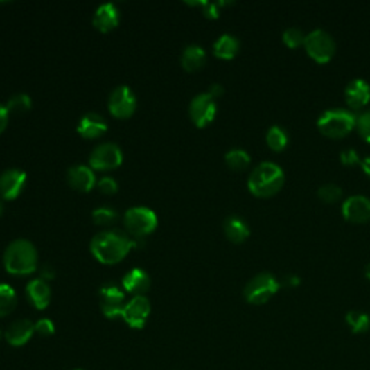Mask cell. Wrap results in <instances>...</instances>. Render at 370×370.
<instances>
[{
  "label": "cell",
  "instance_id": "1",
  "mask_svg": "<svg viewBox=\"0 0 370 370\" xmlns=\"http://www.w3.org/2000/svg\"><path fill=\"white\" fill-rule=\"evenodd\" d=\"M133 246L134 242L127 234L112 230L96 234L91 239L90 250L98 262L114 265L123 261Z\"/></svg>",
  "mask_w": 370,
  "mask_h": 370
},
{
  "label": "cell",
  "instance_id": "2",
  "mask_svg": "<svg viewBox=\"0 0 370 370\" xmlns=\"http://www.w3.org/2000/svg\"><path fill=\"white\" fill-rule=\"evenodd\" d=\"M285 184L283 170L274 162H261L247 178L249 191L261 198L275 195Z\"/></svg>",
  "mask_w": 370,
  "mask_h": 370
},
{
  "label": "cell",
  "instance_id": "3",
  "mask_svg": "<svg viewBox=\"0 0 370 370\" xmlns=\"http://www.w3.org/2000/svg\"><path fill=\"white\" fill-rule=\"evenodd\" d=\"M3 263L6 271L13 275H28L38 266L37 249L29 240L18 239L9 243L5 250Z\"/></svg>",
  "mask_w": 370,
  "mask_h": 370
},
{
  "label": "cell",
  "instance_id": "4",
  "mask_svg": "<svg viewBox=\"0 0 370 370\" xmlns=\"http://www.w3.org/2000/svg\"><path fill=\"white\" fill-rule=\"evenodd\" d=\"M358 116L344 109H330L318 117L317 126L324 136L331 139L344 138L356 127Z\"/></svg>",
  "mask_w": 370,
  "mask_h": 370
},
{
  "label": "cell",
  "instance_id": "5",
  "mask_svg": "<svg viewBox=\"0 0 370 370\" xmlns=\"http://www.w3.org/2000/svg\"><path fill=\"white\" fill-rule=\"evenodd\" d=\"M281 288V282L275 275L269 272H261L252 278L243 290V297L254 306H262L271 299Z\"/></svg>",
  "mask_w": 370,
  "mask_h": 370
},
{
  "label": "cell",
  "instance_id": "6",
  "mask_svg": "<svg viewBox=\"0 0 370 370\" xmlns=\"http://www.w3.org/2000/svg\"><path fill=\"white\" fill-rule=\"evenodd\" d=\"M125 227L133 238H145L158 226L157 214L148 207H132L125 213Z\"/></svg>",
  "mask_w": 370,
  "mask_h": 370
},
{
  "label": "cell",
  "instance_id": "7",
  "mask_svg": "<svg viewBox=\"0 0 370 370\" xmlns=\"http://www.w3.org/2000/svg\"><path fill=\"white\" fill-rule=\"evenodd\" d=\"M306 51L317 62L326 64L335 54V41L324 29H315L306 37Z\"/></svg>",
  "mask_w": 370,
  "mask_h": 370
},
{
  "label": "cell",
  "instance_id": "8",
  "mask_svg": "<svg viewBox=\"0 0 370 370\" xmlns=\"http://www.w3.org/2000/svg\"><path fill=\"white\" fill-rule=\"evenodd\" d=\"M90 166L98 171H110L114 168L121 166L123 162L122 149L113 142L100 143L94 148L89 158Z\"/></svg>",
  "mask_w": 370,
  "mask_h": 370
},
{
  "label": "cell",
  "instance_id": "9",
  "mask_svg": "<svg viewBox=\"0 0 370 370\" xmlns=\"http://www.w3.org/2000/svg\"><path fill=\"white\" fill-rule=\"evenodd\" d=\"M136 96L127 86L116 87L109 98V110L117 119H127L136 110Z\"/></svg>",
  "mask_w": 370,
  "mask_h": 370
},
{
  "label": "cell",
  "instance_id": "10",
  "mask_svg": "<svg viewBox=\"0 0 370 370\" xmlns=\"http://www.w3.org/2000/svg\"><path fill=\"white\" fill-rule=\"evenodd\" d=\"M217 113L215 100L209 93L197 94L190 103V117L198 127H206L214 121Z\"/></svg>",
  "mask_w": 370,
  "mask_h": 370
},
{
  "label": "cell",
  "instance_id": "11",
  "mask_svg": "<svg viewBox=\"0 0 370 370\" xmlns=\"http://www.w3.org/2000/svg\"><path fill=\"white\" fill-rule=\"evenodd\" d=\"M149 314H150L149 299L145 295H138L133 297L129 302H126L122 317L129 327L141 330L145 327Z\"/></svg>",
  "mask_w": 370,
  "mask_h": 370
},
{
  "label": "cell",
  "instance_id": "12",
  "mask_svg": "<svg viewBox=\"0 0 370 370\" xmlns=\"http://www.w3.org/2000/svg\"><path fill=\"white\" fill-rule=\"evenodd\" d=\"M100 307L107 318H116L123 314L126 307L125 294L116 285L109 283L100 290Z\"/></svg>",
  "mask_w": 370,
  "mask_h": 370
},
{
  "label": "cell",
  "instance_id": "13",
  "mask_svg": "<svg viewBox=\"0 0 370 370\" xmlns=\"http://www.w3.org/2000/svg\"><path fill=\"white\" fill-rule=\"evenodd\" d=\"M342 211L347 222L359 224L367 223L370 222V198L364 195H351L343 203Z\"/></svg>",
  "mask_w": 370,
  "mask_h": 370
},
{
  "label": "cell",
  "instance_id": "14",
  "mask_svg": "<svg viewBox=\"0 0 370 370\" xmlns=\"http://www.w3.org/2000/svg\"><path fill=\"white\" fill-rule=\"evenodd\" d=\"M26 182V174L18 168H10L0 174V197L5 200H15L18 197Z\"/></svg>",
  "mask_w": 370,
  "mask_h": 370
},
{
  "label": "cell",
  "instance_id": "15",
  "mask_svg": "<svg viewBox=\"0 0 370 370\" xmlns=\"http://www.w3.org/2000/svg\"><path fill=\"white\" fill-rule=\"evenodd\" d=\"M67 182L77 191H90L96 185V175L87 165H74L67 173Z\"/></svg>",
  "mask_w": 370,
  "mask_h": 370
},
{
  "label": "cell",
  "instance_id": "16",
  "mask_svg": "<svg viewBox=\"0 0 370 370\" xmlns=\"http://www.w3.org/2000/svg\"><path fill=\"white\" fill-rule=\"evenodd\" d=\"M344 97L351 109L359 110L370 102V86L363 78L353 80L344 90Z\"/></svg>",
  "mask_w": 370,
  "mask_h": 370
},
{
  "label": "cell",
  "instance_id": "17",
  "mask_svg": "<svg viewBox=\"0 0 370 370\" xmlns=\"http://www.w3.org/2000/svg\"><path fill=\"white\" fill-rule=\"evenodd\" d=\"M77 130L82 138H87V139L98 138L107 132V122L102 114L93 113V112L86 113L81 117Z\"/></svg>",
  "mask_w": 370,
  "mask_h": 370
},
{
  "label": "cell",
  "instance_id": "18",
  "mask_svg": "<svg viewBox=\"0 0 370 370\" xmlns=\"http://www.w3.org/2000/svg\"><path fill=\"white\" fill-rule=\"evenodd\" d=\"M33 333H35V324L29 319H18V321H15L9 326V328L6 330V342L13 346V347H21L25 346L30 339Z\"/></svg>",
  "mask_w": 370,
  "mask_h": 370
},
{
  "label": "cell",
  "instance_id": "19",
  "mask_svg": "<svg viewBox=\"0 0 370 370\" xmlns=\"http://www.w3.org/2000/svg\"><path fill=\"white\" fill-rule=\"evenodd\" d=\"M26 295L30 304L37 310H45L51 302V288L41 278L32 279L26 285Z\"/></svg>",
  "mask_w": 370,
  "mask_h": 370
},
{
  "label": "cell",
  "instance_id": "20",
  "mask_svg": "<svg viewBox=\"0 0 370 370\" xmlns=\"http://www.w3.org/2000/svg\"><path fill=\"white\" fill-rule=\"evenodd\" d=\"M93 25L100 32H109L119 25V10L113 3L100 5L93 16Z\"/></svg>",
  "mask_w": 370,
  "mask_h": 370
},
{
  "label": "cell",
  "instance_id": "21",
  "mask_svg": "<svg viewBox=\"0 0 370 370\" xmlns=\"http://www.w3.org/2000/svg\"><path fill=\"white\" fill-rule=\"evenodd\" d=\"M123 288L127 292L134 294V297L143 295L150 288V278L143 269H132L123 278Z\"/></svg>",
  "mask_w": 370,
  "mask_h": 370
},
{
  "label": "cell",
  "instance_id": "22",
  "mask_svg": "<svg viewBox=\"0 0 370 370\" xmlns=\"http://www.w3.org/2000/svg\"><path fill=\"white\" fill-rule=\"evenodd\" d=\"M223 230L227 239L233 243H243L250 234V229L245 218L239 215H229L223 223Z\"/></svg>",
  "mask_w": 370,
  "mask_h": 370
},
{
  "label": "cell",
  "instance_id": "23",
  "mask_svg": "<svg viewBox=\"0 0 370 370\" xmlns=\"http://www.w3.org/2000/svg\"><path fill=\"white\" fill-rule=\"evenodd\" d=\"M239 48H240L239 39L236 37L230 35V33H224V35H222L214 42L213 53L217 58L231 60L239 53Z\"/></svg>",
  "mask_w": 370,
  "mask_h": 370
},
{
  "label": "cell",
  "instance_id": "24",
  "mask_svg": "<svg viewBox=\"0 0 370 370\" xmlns=\"http://www.w3.org/2000/svg\"><path fill=\"white\" fill-rule=\"evenodd\" d=\"M206 62V51L200 45H188L182 51L181 64L184 70L197 71Z\"/></svg>",
  "mask_w": 370,
  "mask_h": 370
},
{
  "label": "cell",
  "instance_id": "25",
  "mask_svg": "<svg viewBox=\"0 0 370 370\" xmlns=\"http://www.w3.org/2000/svg\"><path fill=\"white\" fill-rule=\"evenodd\" d=\"M290 136H288V132L285 130L282 126H271L266 133V142L267 146L271 148L275 152H279V150L285 149L288 145Z\"/></svg>",
  "mask_w": 370,
  "mask_h": 370
},
{
  "label": "cell",
  "instance_id": "26",
  "mask_svg": "<svg viewBox=\"0 0 370 370\" xmlns=\"http://www.w3.org/2000/svg\"><path fill=\"white\" fill-rule=\"evenodd\" d=\"M16 304H18V297L10 285L0 283V317L9 315Z\"/></svg>",
  "mask_w": 370,
  "mask_h": 370
},
{
  "label": "cell",
  "instance_id": "27",
  "mask_svg": "<svg viewBox=\"0 0 370 370\" xmlns=\"http://www.w3.org/2000/svg\"><path fill=\"white\" fill-rule=\"evenodd\" d=\"M224 159H226L227 166L234 171H242L250 164V155L246 152L245 149H240V148L230 149L226 154Z\"/></svg>",
  "mask_w": 370,
  "mask_h": 370
},
{
  "label": "cell",
  "instance_id": "28",
  "mask_svg": "<svg viewBox=\"0 0 370 370\" xmlns=\"http://www.w3.org/2000/svg\"><path fill=\"white\" fill-rule=\"evenodd\" d=\"M346 323L353 333H366L370 328V317L363 311H350L346 315Z\"/></svg>",
  "mask_w": 370,
  "mask_h": 370
},
{
  "label": "cell",
  "instance_id": "29",
  "mask_svg": "<svg viewBox=\"0 0 370 370\" xmlns=\"http://www.w3.org/2000/svg\"><path fill=\"white\" fill-rule=\"evenodd\" d=\"M30 106H32V98L25 93H19L9 98L6 109L9 113L22 114V113H26L30 109Z\"/></svg>",
  "mask_w": 370,
  "mask_h": 370
},
{
  "label": "cell",
  "instance_id": "30",
  "mask_svg": "<svg viewBox=\"0 0 370 370\" xmlns=\"http://www.w3.org/2000/svg\"><path fill=\"white\" fill-rule=\"evenodd\" d=\"M306 33L301 28L297 26H291L287 28L282 33V41L285 42V45L290 46V48H298L301 45H304L306 42Z\"/></svg>",
  "mask_w": 370,
  "mask_h": 370
},
{
  "label": "cell",
  "instance_id": "31",
  "mask_svg": "<svg viewBox=\"0 0 370 370\" xmlns=\"http://www.w3.org/2000/svg\"><path fill=\"white\" fill-rule=\"evenodd\" d=\"M317 195L319 200L324 201V203L331 204V203H335V201H339L342 198L343 190L335 184H324L318 188Z\"/></svg>",
  "mask_w": 370,
  "mask_h": 370
},
{
  "label": "cell",
  "instance_id": "32",
  "mask_svg": "<svg viewBox=\"0 0 370 370\" xmlns=\"http://www.w3.org/2000/svg\"><path fill=\"white\" fill-rule=\"evenodd\" d=\"M119 214L110 207H98L93 211V220L98 226H110L117 222Z\"/></svg>",
  "mask_w": 370,
  "mask_h": 370
},
{
  "label": "cell",
  "instance_id": "33",
  "mask_svg": "<svg viewBox=\"0 0 370 370\" xmlns=\"http://www.w3.org/2000/svg\"><path fill=\"white\" fill-rule=\"evenodd\" d=\"M356 127L359 130L360 136L370 143V110L363 112L358 116L356 121Z\"/></svg>",
  "mask_w": 370,
  "mask_h": 370
},
{
  "label": "cell",
  "instance_id": "34",
  "mask_svg": "<svg viewBox=\"0 0 370 370\" xmlns=\"http://www.w3.org/2000/svg\"><path fill=\"white\" fill-rule=\"evenodd\" d=\"M35 333H38L42 337H49L55 333V326L49 318H41L35 323Z\"/></svg>",
  "mask_w": 370,
  "mask_h": 370
},
{
  "label": "cell",
  "instance_id": "35",
  "mask_svg": "<svg viewBox=\"0 0 370 370\" xmlns=\"http://www.w3.org/2000/svg\"><path fill=\"white\" fill-rule=\"evenodd\" d=\"M97 188L100 193L112 195V194L117 193V182L112 177H103L102 179L98 181Z\"/></svg>",
  "mask_w": 370,
  "mask_h": 370
},
{
  "label": "cell",
  "instance_id": "36",
  "mask_svg": "<svg viewBox=\"0 0 370 370\" xmlns=\"http://www.w3.org/2000/svg\"><path fill=\"white\" fill-rule=\"evenodd\" d=\"M340 159H342L343 165H347V166H353V165H358L362 162L359 154L353 148L343 149L340 152Z\"/></svg>",
  "mask_w": 370,
  "mask_h": 370
},
{
  "label": "cell",
  "instance_id": "37",
  "mask_svg": "<svg viewBox=\"0 0 370 370\" xmlns=\"http://www.w3.org/2000/svg\"><path fill=\"white\" fill-rule=\"evenodd\" d=\"M224 5L223 2L222 3H213V2H204L203 3V13L207 16V18L210 19H215L218 18V15H220V12H218V6Z\"/></svg>",
  "mask_w": 370,
  "mask_h": 370
},
{
  "label": "cell",
  "instance_id": "38",
  "mask_svg": "<svg viewBox=\"0 0 370 370\" xmlns=\"http://www.w3.org/2000/svg\"><path fill=\"white\" fill-rule=\"evenodd\" d=\"M55 278V271L51 265H44L41 267V279L42 281H51Z\"/></svg>",
  "mask_w": 370,
  "mask_h": 370
},
{
  "label": "cell",
  "instance_id": "39",
  "mask_svg": "<svg viewBox=\"0 0 370 370\" xmlns=\"http://www.w3.org/2000/svg\"><path fill=\"white\" fill-rule=\"evenodd\" d=\"M301 283V278L298 275H294V274H287L283 276L282 279V285H285V287H297V285Z\"/></svg>",
  "mask_w": 370,
  "mask_h": 370
},
{
  "label": "cell",
  "instance_id": "40",
  "mask_svg": "<svg viewBox=\"0 0 370 370\" xmlns=\"http://www.w3.org/2000/svg\"><path fill=\"white\" fill-rule=\"evenodd\" d=\"M9 122V112L6 109V106L0 105V133H2Z\"/></svg>",
  "mask_w": 370,
  "mask_h": 370
},
{
  "label": "cell",
  "instance_id": "41",
  "mask_svg": "<svg viewBox=\"0 0 370 370\" xmlns=\"http://www.w3.org/2000/svg\"><path fill=\"white\" fill-rule=\"evenodd\" d=\"M214 100L217 98V97H220V96H223V93H224V89H223V86H222V84H218V82H214V84H211V86H210V89H209V91H207Z\"/></svg>",
  "mask_w": 370,
  "mask_h": 370
},
{
  "label": "cell",
  "instance_id": "42",
  "mask_svg": "<svg viewBox=\"0 0 370 370\" xmlns=\"http://www.w3.org/2000/svg\"><path fill=\"white\" fill-rule=\"evenodd\" d=\"M360 165H362V170L364 171V174L370 177V157L364 158V159L360 162Z\"/></svg>",
  "mask_w": 370,
  "mask_h": 370
},
{
  "label": "cell",
  "instance_id": "43",
  "mask_svg": "<svg viewBox=\"0 0 370 370\" xmlns=\"http://www.w3.org/2000/svg\"><path fill=\"white\" fill-rule=\"evenodd\" d=\"M364 276L370 281V263H367V265L364 266Z\"/></svg>",
  "mask_w": 370,
  "mask_h": 370
},
{
  "label": "cell",
  "instance_id": "44",
  "mask_svg": "<svg viewBox=\"0 0 370 370\" xmlns=\"http://www.w3.org/2000/svg\"><path fill=\"white\" fill-rule=\"evenodd\" d=\"M2 214H3V203L0 201V215H2Z\"/></svg>",
  "mask_w": 370,
  "mask_h": 370
},
{
  "label": "cell",
  "instance_id": "45",
  "mask_svg": "<svg viewBox=\"0 0 370 370\" xmlns=\"http://www.w3.org/2000/svg\"><path fill=\"white\" fill-rule=\"evenodd\" d=\"M0 339H2V333H0Z\"/></svg>",
  "mask_w": 370,
  "mask_h": 370
},
{
  "label": "cell",
  "instance_id": "46",
  "mask_svg": "<svg viewBox=\"0 0 370 370\" xmlns=\"http://www.w3.org/2000/svg\"><path fill=\"white\" fill-rule=\"evenodd\" d=\"M76 370H82V369H76Z\"/></svg>",
  "mask_w": 370,
  "mask_h": 370
}]
</instances>
